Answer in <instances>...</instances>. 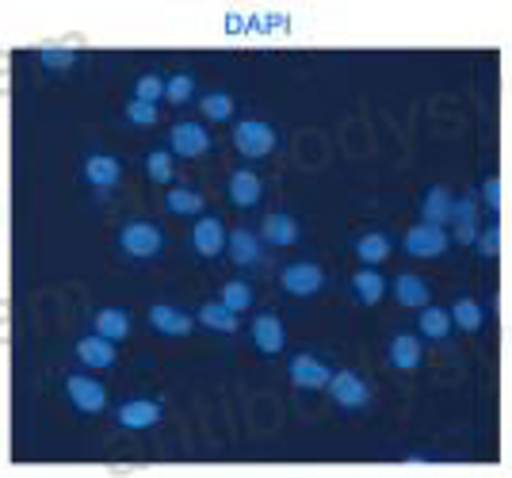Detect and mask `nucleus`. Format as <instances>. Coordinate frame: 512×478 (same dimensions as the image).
<instances>
[{"mask_svg":"<svg viewBox=\"0 0 512 478\" xmlns=\"http://www.w3.org/2000/svg\"><path fill=\"white\" fill-rule=\"evenodd\" d=\"M218 303H226L234 314H241V310H249V303H253V287L249 283H222V291H218Z\"/></svg>","mask_w":512,"mask_h":478,"instance_id":"obj_29","label":"nucleus"},{"mask_svg":"<svg viewBox=\"0 0 512 478\" xmlns=\"http://www.w3.org/2000/svg\"><path fill=\"white\" fill-rule=\"evenodd\" d=\"M394 299L406 306V310H421V306H428V283L417 272H402L394 280Z\"/></svg>","mask_w":512,"mask_h":478,"instance_id":"obj_20","label":"nucleus"},{"mask_svg":"<svg viewBox=\"0 0 512 478\" xmlns=\"http://www.w3.org/2000/svg\"><path fill=\"white\" fill-rule=\"evenodd\" d=\"M253 341L260 352H279V348L287 345L283 322H279L276 314H260V318L253 322Z\"/></svg>","mask_w":512,"mask_h":478,"instance_id":"obj_21","label":"nucleus"},{"mask_svg":"<svg viewBox=\"0 0 512 478\" xmlns=\"http://www.w3.org/2000/svg\"><path fill=\"white\" fill-rule=\"evenodd\" d=\"M188 241H192V249L199 253V257H218V253L226 249V226H222L218 218L203 215L199 222H195V230Z\"/></svg>","mask_w":512,"mask_h":478,"instance_id":"obj_10","label":"nucleus"},{"mask_svg":"<svg viewBox=\"0 0 512 478\" xmlns=\"http://www.w3.org/2000/svg\"><path fill=\"white\" fill-rule=\"evenodd\" d=\"M451 207H455V196H451L448 184H432V188L425 192V199H421V222H428V226H444V230H448Z\"/></svg>","mask_w":512,"mask_h":478,"instance_id":"obj_11","label":"nucleus"},{"mask_svg":"<svg viewBox=\"0 0 512 478\" xmlns=\"http://www.w3.org/2000/svg\"><path fill=\"white\" fill-rule=\"evenodd\" d=\"M329 379H333V371H329V364L318 360V356L299 352V356L291 360V383L302 387V391H325V387H329Z\"/></svg>","mask_w":512,"mask_h":478,"instance_id":"obj_8","label":"nucleus"},{"mask_svg":"<svg viewBox=\"0 0 512 478\" xmlns=\"http://www.w3.org/2000/svg\"><path fill=\"white\" fill-rule=\"evenodd\" d=\"M402 249L417 261H432V257H444L451 249V234L444 226H428V222H417L409 226L406 238H402Z\"/></svg>","mask_w":512,"mask_h":478,"instance_id":"obj_1","label":"nucleus"},{"mask_svg":"<svg viewBox=\"0 0 512 478\" xmlns=\"http://www.w3.org/2000/svg\"><path fill=\"white\" fill-rule=\"evenodd\" d=\"M421 356H425V348H421V337H417V333H409V329L394 333V341H390V364H394V368L398 371L421 368Z\"/></svg>","mask_w":512,"mask_h":478,"instance_id":"obj_13","label":"nucleus"},{"mask_svg":"<svg viewBox=\"0 0 512 478\" xmlns=\"http://www.w3.org/2000/svg\"><path fill=\"white\" fill-rule=\"evenodd\" d=\"M195 322L214 333H237V314L226 303H203L195 310Z\"/></svg>","mask_w":512,"mask_h":478,"instance_id":"obj_24","label":"nucleus"},{"mask_svg":"<svg viewBox=\"0 0 512 478\" xmlns=\"http://www.w3.org/2000/svg\"><path fill=\"white\" fill-rule=\"evenodd\" d=\"M134 100H142V104H157V100H165V77L146 73V77L134 85Z\"/></svg>","mask_w":512,"mask_h":478,"instance_id":"obj_32","label":"nucleus"},{"mask_svg":"<svg viewBox=\"0 0 512 478\" xmlns=\"http://www.w3.org/2000/svg\"><path fill=\"white\" fill-rule=\"evenodd\" d=\"M260 196H264V180L256 173L237 169V173L230 176V203H234V207H256Z\"/></svg>","mask_w":512,"mask_h":478,"instance_id":"obj_17","label":"nucleus"},{"mask_svg":"<svg viewBox=\"0 0 512 478\" xmlns=\"http://www.w3.org/2000/svg\"><path fill=\"white\" fill-rule=\"evenodd\" d=\"M199 111H203V119H211V123H226V119H234V96H230V92H207V96L199 100Z\"/></svg>","mask_w":512,"mask_h":478,"instance_id":"obj_28","label":"nucleus"},{"mask_svg":"<svg viewBox=\"0 0 512 478\" xmlns=\"http://www.w3.org/2000/svg\"><path fill=\"white\" fill-rule=\"evenodd\" d=\"M157 421H161V406L150 402V398H134V402H127L119 410V425L123 429H150Z\"/></svg>","mask_w":512,"mask_h":478,"instance_id":"obj_19","label":"nucleus"},{"mask_svg":"<svg viewBox=\"0 0 512 478\" xmlns=\"http://www.w3.org/2000/svg\"><path fill=\"white\" fill-rule=\"evenodd\" d=\"M390 253H394V241L386 238L383 230H371V234H363V238L356 241V257H360L363 264H371V268H379Z\"/></svg>","mask_w":512,"mask_h":478,"instance_id":"obj_25","label":"nucleus"},{"mask_svg":"<svg viewBox=\"0 0 512 478\" xmlns=\"http://www.w3.org/2000/svg\"><path fill=\"white\" fill-rule=\"evenodd\" d=\"M65 394L73 398V406H77V410H85V413H100L107 406L104 383H96V379H88V375H69Z\"/></svg>","mask_w":512,"mask_h":478,"instance_id":"obj_9","label":"nucleus"},{"mask_svg":"<svg viewBox=\"0 0 512 478\" xmlns=\"http://www.w3.org/2000/svg\"><path fill=\"white\" fill-rule=\"evenodd\" d=\"M352 291L360 295V303L367 306H379L386 295V280L379 268H371V264H363L360 272H352Z\"/></svg>","mask_w":512,"mask_h":478,"instance_id":"obj_18","label":"nucleus"},{"mask_svg":"<svg viewBox=\"0 0 512 478\" xmlns=\"http://www.w3.org/2000/svg\"><path fill=\"white\" fill-rule=\"evenodd\" d=\"M39 58H43L46 69H69L73 62H77V54H73L69 46H50V43L43 46V54H39Z\"/></svg>","mask_w":512,"mask_h":478,"instance_id":"obj_34","label":"nucleus"},{"mask_svg":"<svg viewBox=\"0 0 512 478\" xmlns=\"http://www.w3.org/2000/svg\"><path fill=\"white\" fill-rule=\"evenodd\" d=\"M478 203L486 207V215H501V180L497 176L482 180V199Z\"/></svg>","mask_w":512,"mask_h":478,"instance_id":"obj_36","label":"nucleus"},{"mask_svg":"<svg viewBox=\"0 0 512 478\" xmlns=\"http://www.w3.org/2000/svg\"><path fill=\"white\" fill-rule=\"evenodd\" d=\"M451 322L463 329V333H478L482 329V322H486V310H482V303L478 299H470V295H459L455 303L448 306Z\"/></svg>","mask_w":512,"mask_h":478,"instance_id":"obj_22","label":"nucleus"},{"mask_svg":"<svg viewBox=\"0 0 512 478\" xmlns=\"http://www.w3.org/2000/svg\"><path fill=\"white\" fill-rule=\"evenodd\" d=\"M119 176H123V165H119V157H111V153H92L85 161V180L92 188H115L119 184Z\"/></svg>","mask_w":512,"mask_h":478,"instance_id":"obj_14","label":"nucleus"},{"mask_svg":"<svg viewBox=\"0 0 512 478\" xmlns=\"http://www.w3.org/2000/svg\"><path fill=\"white\" fill-rule=\"evenodd\" d=\"M234 146L241 157L260 161V157H268V153L276 150V131L264 119H241L234 127Z\"/></svg>","mask_w":512,"mask_h":478,"instance_id":"obj_2","label":"nucleus"},{"mask_svg":"<svg viewBox=\"0 0 512 478\" xmlns=\"http://www.w3.org/2000/svg\"><path fill=\"white\" fill-rule=\"evenodd\" d=\"M325 391L333 394V402L341 406V410H363L367 406V383H363L356 371H333V379H329V387Z\"/></svg>","mask_w":512,"mask_h":478,"instance_id":"obj_6","label":"nucleus"},{"mask_svg":"<svg viewBox=\"0 0 512 478\" xmlns=\"http://www.w3.org/2000/svg\"><path fill=\"white\" fill-rule=\"evenodd\" d=\"M96 333L107 337V341H123V337L130 333L127 310H119V306H104V310L96 314Z\"/></svg>","mask_w":512,"mask_h":478,"instance_id":"obj_27","label":"nucleus"},{"mask_svg":"<svg viewBox=\"0 0 512 478\" xmlns=\"http://www.w3.org/2000/svg\"><path fill=\"white\" fill-rule=\"evenodd\" d=\"M119 245H123L127 257H153V253H161L165 238H161V230L153 222H130L119 234Z\"/></svg>","mask_w":512,"mask_h":478,"instance_id":"obj_5","label":"nucleus"},{"mask_svg":"<svg viewBox=\"0 0 512 478\" xmlns=\"http://www.w3.org/2000/svg\"><path fill=\"white\" fill-rule=\"evenodd\" d=\"M474 249H478L482 257H497V253H501V226H497V222L482 226V234H478V241H474Z\"/></svg>","mask_w":512,"mask_h":478,"instance_id":"obj_35","label":"nucleus"},{"mask_svg":"<svg viewBox=\"0 0 512 478\" xmlns=\"http://www.w3.org/2000/svg\"><path fill=\"white\" fill-rule=\"evenodd\" d=\"M451 329H455V322H451V314L444 310V306H421V318H417V333H425V337H432V341H444Z\"/></svg>","mask_w":512,"mask_h":478,"instance_id":"obj_26","label":"nucleus"},{"mask_svg":"<svg viewBox=\"0 0 512 478\" xmlns=\"http://www.w3.org/2000/svg\"><path fill=\"white\" fill-rule=\"evenodd\" d=\"M146 173H150V180H157V184H169L172 180V150H153L150 157H146Z\"/></svg>","mask_w":512,"mask_h":478,"instance_id":"obj_33","label":"nucleus"},{"mask_svg":"<svg viewBox=\"0 0 512 478\" xmlns=\"http://www.w3.org/2000/svg\"><path fill=\"white\" fill-rule=\"evenodd\" d=\"M192 96H195V77H188V73H176V77L165 81V100L169 104H188Z\"/></svg>","mask_w":512,"mask_h":478,"instance_id":"obj_31","label":"nucleus"},{"mask_svg":"<svg viewBox=\"0 0 512 478\" xmlns=\"http://www.w3.org/2000/svg\"><path fill=\"white\" fill-rule=\"evenodd\" d=\"M77 356L88 368H111L115 364V341H107L100 333H88V337L77 341Z\"/></svg>","mask_w":512,"mask_h":478,"instance_id":"obj_16","label":"nucleus"},{"mask_svg":"<svg viewBox=\"0 0 512 478\" xmlns=\"http://www.w3.org/2000/svg\"><path fill=\"white\" fill-rule=\"evenodd\" d=\"M169 146L176 157H203V153L211 150V134L203 123H195V119H184V123H176L172 127V138Z\"/></svg>","mask_w":512,"mask_h":478,"instance_id":"obj_7","label":"nucleus"},{"mask_svg":"<svg viewBox=\"0 0 512 478\" xmlns=\"http://www.w3.org/2000/svg\"><path fill=\"white\" fill-rule=\"evenodd\" d=\"M279 287L287 291V295H318L321 287H325V272H321V264H310V261H299V264H287L283 272H279Z\"/></svg>","mask_w":512,"mask_h":478,"instance_id":"obj_4","label":"nucleus"},{"mask_svg":"<svg viewBox=\"0 0 512 478\" xmlns=\"http://www.w3.org/2000/svg\"><path fill=\"white\" fill-rule=\"evenodd\" d=\"M150 326L165 337H188L192 333V314H184L172 303H153L150 306Z\"/></svg>","mask_w":512,"mask_h":478,"instance_id":"obj_12","label":"nucleus"},{"mask_svg":"<svg viewBox=\"0 0 512 478\" xmlns=\"http://www.w3.org/2000/svg\"><path fill=\"white\" fill-rule=\"evenodd\" d=\"M226 253H230V261L245 268V264L260 261V241H256L253 230H230L226 234Z\"/></svg>","mask_w":512,"mask_h":478,"instance_id":"obj_23","label":"nucleus"},{"mask_svg":"<svg viewBox=\"0 0 512 478\" xmlns=\"http://www.w3.org/2000/svg\"><path fill=\"white\" fill-rule=\"evenodd\" d=\"M127 119H130V123H138V127H153V123H157V104L130 100V104H127Z\"/></svg>","mask_w":512,"mask_h":478,"instance_id":"obj_37","label":"nucleus"},{"mask_svg":"<svg viewBox=\"0 0 512 478\" xmlns=\"http://www.w3.org/2000/svg\"><path fill=\"white\" fill-rule=\"evenodd\" d=\"M169 211L172 215H199L203 211V196L192 192V188H169Z\"/></svg>","mask_w":512,"mask_h":478,"instance_id":"obj_30","label":"nucleus"},{"mask_svg":"<svg viewBox=\"0 0 512 478\" xmlns=\"http://www.w3.org/2000/svg\"><path fill=\"white\" fill-rule=\"evenodd\" d=\"M482 203L478 196H459L455 207H451V222H448V234L451 245H474L478 234H482Z\"/></svg>","mask_w":512,"mask_h":478,"instance_id":"obj_3","label":"nucleus"},{"mask_svg":"<svg viewBox=\"0 0 512 478\" xmlns=\"http://www.w3.org/2000/svg\"><path fill=\"white\" fill-rule=\"evenodd\" d=\"M260 241L268 245H295L299 241V222L287 215V211H272L260 226Z\"/></svg>","mask_w":512,"mask_h":478,"instance_id":"obj_15","label":"nucleus"}]
</instances>
